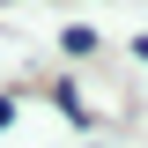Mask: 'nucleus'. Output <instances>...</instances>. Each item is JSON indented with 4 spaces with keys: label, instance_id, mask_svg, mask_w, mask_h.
Segmentation results:
<instances>
[{
    "label": "nucleus",
    "instance_id": "1",
    "mask_svg": "<svg viewBox=\"0 0 148 148\" xmlns=\"http://www.w3.org/2000/svg\"><path fill=\"white\" fill-rule=\"evenodd\" d=\"M59 45H67L74 59H89V52H96V30H89V22H67V37H59Z\"/></svg>",
    "mask_w": 148,
    "mask_h": 148
}]
</instances>
